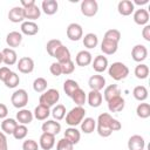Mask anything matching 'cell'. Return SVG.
Returning a JSON list of instances; mask_svg holds the SVG:
<instances>
[{"mask_svg": "<svg viewBox=\"0 0 150 150\" xmlns=\"http://www.w3.org/2000/svg\"><path fill=\"white\" fill-rule=\"evenodd\" d=\"M111 120L112 117L108 112H102L101 115H98L96 121V129H97V134L101 137H109L112 134V130L110 128Z\"/></svg>", "mask_w": 150, "mask_h": 150, "instance_id": "obj_1", "label": "cell"}, {"mask_svg": "<svg viewBox=\"0 0 150 150\" xmlns=\"http://www.w3.org/2000/svg\"><path fill=\"white\" fill-rule=\"evenodd\" d=\"M84 116H86V109L83 107L76 105L73 109H70L69 112H67L66 123L69 127H76V125L81 124V122L83 121Z\"/></svg>", "mask_w": 150, "mask_h": 150, "instance_id": "obj_2", "label": "cell"}, {"mask_svg": "<svg viewBox=\"0 0 150 150\" xmlns=\"http://www.w3.org/2000/svg\"><path fill=\"white\" fill-rule=\"evenodd\" d=\"M108 74L115 81H121V80H124L129 75V68L122 62H114L112 64L109 66Z\"/></svg>", "mask_w": 150, "mask_h": 150, "instance_id": "obj_3", "label": "cell"}, {"mask_svg": "<svg viewBox=\"0 0 150 150\" xmlns=\"http://www.w3.org/2000/svg\"><path fill=\"white\" fill-rule=\"evenodd\" d=\"M60 100V93L57 89H54V88H50V89H47L46 91H43L41 95H40V98H39V103L41 105H45L47 108H50V107H54Z\"/></svg>", "mask_w": 150, "mask_h": 150, "instance_id": "obj_4", "label": "cell"}, {"mask_svg": "<svg viewBox=\"0 0 150 150\" xmlns=\"http://www.w3.org/2000/svg\"><path fill=\"white\" fill-rule=\"evenodd\" d=\"M11 103L18 109H22L28 103V93L25 89H16L11 96Z\"/></svg>", "mask_w": 150, "mask_h": 150, "instance_id": "obj_5", "label": "cell"}, {"mask_svg": "<svg viewBox=\"0 0 150 150\" xmlns=\"http://www.w3.org/2000/svg\"><path fill=\"white\" fill-rule=\"evenodd\" d=\"M80 9L84 16L91 18V16L96 15V13L98 11V4L96 0H83L81 2Z\"/></svg>", "mask_w": 150, "mask_h": 150, "instance_id": "obj_6", "label": "cell"}, {"mask_svg": "<svg viewBox=\"0 0 150 150\" xmlns=\"http://www.w3.org/2000/svg\"><path fill=\"white\" fill-rule=\"evenodd\" d=\"M67 38L71 41H79L81 38H83L82 26L76 23V22L69 23L67 27Z\"/></svg>", "mask_w": 150, "mask_h": 150, "instance_id": "obj_7", "label": "cell"}, {"mask_svg": "<svg viewBox=\"0 0 150 150\" xmlns=\"http://www.w3.org/2000/svg\"><path fill=\"white\" fill-rule=\"evenodd\" d=\"M16 67H18L20 73L29 74V73H32L34 70V61H33L32 57L23 56V57L19 59V61L16 62Z\"/></svg>", "mask_w": 150, "mask_h": 150, "instance_id": "obj_8", "label": "cell"}, {"mask_svg": "<svg viewBox=\"0 0 150 150\" xmlns=\"http://www.w3.org/2000/svg\"><path fill=\"white\" fill-rule=\"evenodd\" d=\"M148 56V48L144 45H136L131 49V57L136 62H142Z\"/></svg>", "mask_w": 150, "mask_h": 150, "instance_id": "obj_9", "label": "cell"}, {"mask_svg": "<svg viewBox=\"0 0 150 150\" xmlns=\"http://www.w3.org/2000/svg\"><path fill=\"white\" fill-rule=\"evenodd\" d=\"M41 129L43 132L55 136L61 131V124L55 120H46V122H43V124L41 125Z\"/></svg>", "mask_w": 150, "mask_h": 150, "instance_id": "obj_10", "label": "cell"}, {"mask_svg": "<svg viewBox=\"0 0 150 150\" xmlns=\"http://www.w3.org/2000/svg\"><path fill=\"white\" fill-rule=\"evenodd\" d=\"M117 11L123 16H129L135 12V5L131 0H121L117 5Z\"/></svg>", "mask_w": 150, "mask_h": 150, "instance_id": "obj_11", "label": "cell"}, {"mask_svg": "<svg viewBox=\"0 0 150 150\" xmlns=\"http://www.w3.org/2000/svg\"><path fill=\"white\" fill-rule=\"evenodd\" d=\"M88 86L90 87V90H97L101 91L105 87V79L102 75H93L88 80Z\"/></svg>", "mask_w": 150, "mask_h": 150, "instance_id": "obj_12", "label": "cell"}, {"mask_svg": "<svg viewBox=\"0 0 150 150\" xmlns=\"http://www.w3.org/2000/svg\"><path fill=\"white\" fill-rule=\"evenodd\" d=\"M54 145H55V136L47 132H42L39 139V146L42 150H50L53 149Z\"/></svg>", "mask_w": 150, "mask_h": 150, "instance_id": "obj_13", "label": "cell"}, {"mask_svg": "<svg viewBox=\"0 0 150 150\" xmlns=\"http://www.w3.org/2000/svg\"><path fill=\"white\" fill-rule=\"evenodd\" d=\"M8 19L11 22L14 23H19V22H23L25 20V13H23V8L21 6H15L12 9H9L8 12Z\"/></svg>", "mask_w": 150, "mask_h": 150, "instance_id": "obj_14", "label": "cell"}, {"mask_svg": "<svg viewBox=\"0 0 150 150\" xmlns=\"http://www.w3.org/2000/svg\"><path fill=\"white\" fill-rule=\"evenodd\" d=\"M21 42H22V34L20 32L13 30V32H9L6 36V43L12 49L19 47L21 45Z\"/></svg>", "mask_w": 150, "mask_h": 150, "instance_id": "obj_15", "label": "cell"}, {"mask_svg": "<svg viewBox=\"0 0 150 150\" xmlns=\"http://www.w3.org/2000/svg\"><path fill=\"white\" fill-rule=\"evenodd\" d=\"M145 148V141L141 135H132L128 139L129 150H143Z\"/></svg>", "mask_w": 150, "mask_h": 150, "instance_id": "obj_16", "label": "cell"}, {"mask_svg": "<svg viewBox=\"0 0 150 150\" xmlns=\"http://www.w3.org/2000/svg\"><path fill=\"white\" fill-rule=\"evenodd\" d=\"M107 103H108V109L110 112H120L124 109V105H125V101L122 96L114 97Z\"/></svg>", "mask_w": 150, "mask_h": 150, "instance_id": "obj_17", "label": "cell"}, {"mask_svg": "<svg viewBox=\"0 0 150 150\" xmlns=\"http://www.w3.org/2000/svg\"><path fill=\"white\" fill-rule=\"evenodd\" d=\"M91 61H93V55L88 50H80L75 57V62L80 67H86V66L90 64Z\"/></svg>", "mask_w": 150, "mask_h": 150, "instance_id": "obj_18", "label": "cell"}, {"mask_svg": "<svg viewBox=\"0 0 150 150\" xmlns=\"http://www.w3.org/2000/svg\"><path fill=\"white\" fill-rule=\"evenodd\" d=\"M21 34L28 35V36H33L35 34H38L39 32V26L38 23H35L34 21H23L21 23Z\"/></svg>", "mask_w": 150, "mask_h": 150, "instance_id": "obj_19", "label": "cell"}, {"mask_svg": "<svg viewBox=\"0 0 150 150\" xmlns=\"http://www.w3.org/2000/svg\"><path fill=\"white\" fill-rule=\"evenodd\" d=\"M2 57H4L2 62L6 66H13L18 62V54L12 48H4L2 49Z\"/></svg>", "mask_w": 150, "mask_h": 150, "instance_id": "obj_20", "label": "cell"}, {"mask_svg": "<svg viewBox=\"0 0 150 150\" xmlns=\"http://www.w3.org/2000/svg\"><path fill=\"white\" fill-rule=\"evenodd\" d=\"M93 69L96 71V73H103L104 70H107L108 68V59L103 55H97L93 61Z\"/></svg>", "mask_w": 150, "mask_h": 150, "instance_id": "obj_21", "label": "cell"}, {"mask_svg": "<svg viewBox=\"0 0 150 150\" xmlns=\"http://www.w3.org/2000/svg\"><path fill=\"white\" fill-rule=\"evenodd\" d=\"M87 101H88V104L91 107V108H97L102 104V101H103V96L101 94V91H97V90H90L88 93V96H87Z\"/></svg>", "mask_w": 150, "mask_h": 150, "instance_id": "obj_22", "label": "cell"}, {"mask_svg": "<svg viewBox=\"0 0 150 150\" xmlns=\"http://www.w3.org/2000/svg\"><path fill=\"white\" fill-rule=\"evenodd\" d=\"M134 21L136 25L145 26L149 22V12L144 8H139L134 12Z\"/></svg>", "mask_w": 150, "mask_h": 150, "instance_id": "obj_23", "label": "cell"}, {"mask_svg": "<svg viewBox=\"0 0 150 150\" xmlns=\"http://www.w3.org/2000/svg\"><path fill=\"white\" fill-rule=\"evenodd\" d=\"M23 13H25V19H28V21H34L36 19L40 18L41 15V9L38 7L36 4L25 7L23 8Z\"/></svg>", "mask_w": 150, "mask_h": 150, "instance_id": "obj_24", "label": "cell"}, {"mask_svg": "<svg viewBox=\"0 0 150 150\" xmlns=\"http://www.w3.org/2000/svg\"><path fill=\"white\" fill-rule=\"evenodd\" d=\"M34 118V115L30 110L28 109H20L18 112H16V122H19L20 124H29Z\"/></svg>", "mask_w": 150, "mask_h": 150, "instance_id": "obj_25", "label": "cell"}, {"mask_svg": "<svg viewBox=\"0 0 150 150\" xmlns=\"http://www.w3.org/2000/svg\"><path fill=\"white\" fill-rule=\"evenodd\" d=\"M117 48H118V43L115 42V41L103 39L102 42H101V50L103 52V54L112 55L117 52Z\"/></svg>", "mask_w": 150, "mask_h": 150, "instance_id": "obj_26", "label": "cell"}, {"mask_svg": "<svg viewBox=\"0 0 150 150\" xmlns=\"http://www.w3.org/2000/svg\"><path fill=\"white\" fill-rule=\"evenodd\" d=\"M53 57H55L56 60H57V62L59 63H63V62H66V61H69V60H71V56H70V50L66 47V46H60L59 48H57V50L55 52V54H54V56Z\"/></svg>", "mask_w": 150, "mask_h": 150, "instance_id": "obj_27", "label": "cell"}, {"mask_svg": "<svg viewBox=\"0 0 150 150\" xmlns=\"http://www.w3.org/2000/svg\"><path fill=\"white\" fill-rule=\"evenodd\" d=\"M41 8L45 14L47 15H53L57 12L59 9V4L56 0H43L41 4Z\"/></svg>", "mask_w": 150, "mask_h": 150, "instance_id": "obj_28", "label": "cell"}, {"mask_svg": "<svg viewBox=\"0 0 150 150\" xmlns=\"http://www.w3.org/2000/svg\"><path fill=\"white\" fill-rule=\"evenodd\" d=\"M18 122L14 118H5L2 122H1V130L4 134H7V135H13L15 128L18 127Z\"/></svg>", "mask_w": 150, "mask_h": 150, "instance_id": "obj_29", "label": "cell"}, {"mask_svg": "<svg viewBox=\"0 0 150 150\" xmlns=\"http://www.w3.org/2000/svg\"><path fill=\"white\" fill-rule=\"evenodd\" d=\"M117 96H121V89L117 84H110V86L105 87V89L103 91V97L107 102Z\"/></svg>", "mask_w": 150, "mask_h": 150, "instance_id": "obj_30", "label": "cell"}, {"mask_svg": "<svg viewBox=\"0 0 150 150\" xmlns=\"http://www.w3.org/2000/svg\"><path fill=\"white\" fill-rule=\"evenodd\" d=\"M64 138H67L68 141H70L74 145L77 144L81 139V132L75 128V127H69L66 129L64 131Z\"/></svg>", "mask_w": 150, "mask_h": 150, "instance_id": "obj_31", "label": "cell"}, {"mask_svg": "<svg viewBox=\"0 0 150 150\" xmlns=\"http://www.w3.org/2000/svg\"><path fill=\"white\" fill-rule=\"evenodd\" d=\"M96 129V121L93 117H84L81 122V131L84 134H91Z\"/></svg>", "mask_w": 150, "mask_h": 150, "instance_id": "obj_32", "label": "cell"}, {"mask_svg": "<svg viewBox=\"0 0 150 150\" xmlns=\"http://www.w3.org/2000/svg\"><path fill=\"white\" fill-rule=\"evenodd\" d=\"M33 115H34V117H35L36 120H39V121H46V120L49 117V115H50V110H49V108L39 104L38 107H35Z\"/></svg>", "mask_w": 150, "mask_h": 150, "instance_id": "obj_33", "label": "cell"}, {"mask_svg": "<svg viewBox=\"0 0 150 150\" xmlns=\"http://www.w3.org/2000/svg\"><path fill=\"white\" fill-rule=\"evenodd\" d=\"M98 43V38L94 33H88L83 36V46L88 49H93L97 46Z\"/></svg>", "mask_w": 150, "mask_h": 150, "instance_id": "obj_34", "label": "cell"}, {"mask_svg": "<svg viewBox=\"0 0 150 150\" xmlns=\"http://www.w3.org/2000/svg\"><path fill=\"white\" fill-rule=\"evenodd\" d=\"M70 97H71V100L74 101V103H75L76 105H80V107H82V105L86 103V101H87V95H86L84 90L81 89V88L76 89V90L73 93V95H71Z\"/></svg>", "mask_w": 150, "mask_h": 150, "instance_id": "obj_35", "label": "cell"}, {"mask_svg": "<svg viewBox=\"0 0 150 150\" xmlns=\"http://www.w3.org/2000/svg\"><path fill=\"white\" fill-rule=\"evenodd\" d=\"M132 95H134L135 100L143 102L148 98V89L144 86H136L132 90Z\"/></svg>", "mask_w": 150, "mask_h": 150, "instance_id": "obj_36", "label": "cell"}, {"mask_svg": "<svg viewBox=\"0 0 150 150\" xmlns=\"http://www.w3.org/2000/svg\"><path fill=\"white\" fill-rule=\"evenodd\" d=\"M80 88V86H79V83L75 81V80H71V79H68V80H66L64 82H63V90H64V93H66V95L67 96H71L73 95V93L76 90V89H79Z\"/></svg>", "mask_w": 150, "mask_h": 150, "instance_id": "obj_37", "label": "cell"}, {"mask_svg": "<svg viewBox=\"0 0 150 150\" xmlns=\"http://www.w3.org/2000/svg\"><path fill=\"white\" fill-rule=\"evenodd\" d=\"M135 76L139 80H145L148 76H149V67L144 63H139L135 67Z\"/></svg>", "mask_w": 150, "mask_h": 150, "instance_id": "obj_38", "label": "cell"}, {"mask_svg": "<svg viewBox=\"0 0 150 150\" xmlns=\"http://www.w3.org/2000/svg\"><path fill=\"white\" fill-rule=\"evenodd\" d=\"M136 114L139 118H148L150 116V104L149 103H139L136 108Z\"/></svg>", "mask_w": 150, "mask_h": 150, "instance_id": "obj_39", "label": "cell"}, {"mask_svg": "<svg viewBox=\"0 0 150 150\" xmlns=\"http://www.w3.org/2000/svg\"><path fill=\"white\" fill-rule=\"evenodd\" d=\"M50 114H52V116L54 117L55 121H61L66 116V107L63 104H56L53 108V110L50 111Z\"/></svg>", "mask_w": 150, "mask_h": 150, "instance_id": "obj_40", "label": "cell"}, {"mask_svg": "<svg viewBox=\"0 0 150 150\" xmlns=\"http://www.w3.org/2000/svg\"><path fill=\"white\" fill-rule=\"evenodd\" d=\"M4 83L7 88H16L18 84L20 83V77L15 71H11V74L7 76Z\"/></svg>", "mask_w": 150, "mask_h": 150, "instance_id": "obj_41", "label": "cell"}, {"mask_svg": "<svg viewBox=\"0 0 150 150\" xmlns=\"http://www.w3.org/2000/svg\"><path fill=\"white\" fill-rule=\"evenodd\" d=\"M47 86H48L47 80L43 79V77H38L33 82V89L36 93H43V91H46L47 90Z\"/></svg>", "mask_w": 150, "mask_h": 150, "instance_id": "obj_42", "label": "cell"}, {"mask_svg": "<svg viewBox=\"0 0 150 150\" xmlns=\"http://www.w3.org/2000/svg\"><path fill=\"white\" fill-rule=\"evenodd\" d=\"M60 46H62V42H61L60 40H57V39H53V40H49V41L47 42V45H46V50H47V53H48L50 56H54L55 52L57 50V48H59Z\"/></svg>", "mask_w": 150, "mask_h": 150, "instance_id": "obj_43", "label": "cell"}, {"mask_svg": "<svg viewBox=\"0 0 150 150\" xmlns=\"http://www.w3.org/2000/svg\"><path fill=\"white\" fill-rule=\"evenodd\" d=\"M28 134V129L25 124H18V127L15 128L14 132H13V136L15 139H23Z\"/></svg>", "mask_w": 150, "mask_h": 150, "instance_id": "obj_44", "label": "cell"}, {"mask_svg": "<svg viewBox=\"0 0 150 150\" xmlns=\"http://www.w3.org/2000/svg\"><path fill=\"white\" fill-rule=\"evenodd\" d=\"M56 150H74V144L67 138H61L56 143Z\"/></svg>", "mask_w": 150, "mask_h": 150, "instance_id": "obj_45", "label": "cell"}, {"mask_svg": "<svg viewBox=\"0 0 150 150\" xmlns=\"http://www.w3.org/2000/svg\"><path fill=\"white\" fill-rule=\"evenodd\" d=\"M103 39H107V40H111V41H115V42H120L121 40V32L117 30V29H109L105 32L104 34V38Z\"/></svg>", "mask_w": 150, "mask_h": 150, "instance_id": "obj_46", "label": "cell"}, {"mask_svg": "<svg viewBox=\"0 0 150 150\" xmlns=\"http://www.w3.org/2000/svg\"><path fill=\"white\" fill-rule=\"evenodd\" d=\"M60 64H61L62 74H64V75H69V74H71V73L75 70V63H74L71 60L66 61V62L60 63Z\"/></svg>", "mask_w": 150, "mask_h": 150, "instance_id": "obj_47", "label": "cell"}, {"mask_svg": "<svg viewBox=\"0 0 150 150\" xmlns=\"http://www.w3.org/2000/svg\"><path fill=\"white\" fill-rule=\"evenodd\" d=\"M22 150H39V144L34 139H26L22 143Z\"/></svg>", "mask_w": 150, "mask_h": 150, "instance_id": "obj_48", "label": "cell"}, {"mask_svg": "<svg viewBox=\"0 0 150 150\" xmlns=\"http://www.w3.org/2000/svg\"><path fill=\"white\" fill-rule=\"evenodd\" d=\"M49 70H50L52 75H54V76H60V75L62 74L61 64H60L57 61H56V62H53V63L50 64V67H49Z\"/></svg>", "mask_w": 150, "mask_h": 150, "instance_id": "obj_49", "label": "cell"}, {"mask_svg": "<svg viewBox=\"0 0 150 150\" xmlns=\"http://www.w3.org/2000/svg\"><path fill=\"white\" fill-rule=\"evenodd\" d=\"M0 150H8V143H7V137L6 134L0 131Z\"/></svg>", "mask_w": 150, "mask_h": 150, "instance_id": "obj_50", "label": "cell"}, {"mask_svg": "<svg viewBox=\"0 0 150 150\" xmlns=\"http://www.w3.org/2000/svg\"><path fill=\"white\" fill-rule=\"evenodd\" d=\"M11 69L7 67V66H5V67H1L0 68V81H2V82H5V80L7 79V76L11 74Z\"/></svg>", "mask_w": 150, "mask_h": 150, "instance_id": "obj_51", "label": "cell"}, {"mask_svg": "<svg viewBox=\"0 0 150 150\" xmlns=\"http://www.w3.org/2000/svg\"><path fill=\"white\" fill-rule=\"evenodd\" d=\"M142 36L145 41L150 42V25H145L142 29Z\"/></svg>", "mask_w": 150, "mask_h": 150, "instance_id": "obj_52", "label": "cell"}, {"mask_svg": "<svg viewBox=\"0 0 150 150\" xmlns=\"http://www.w3.org/2000/svg\"><path fill=\"white\" fill-rule=\"evenodd\" d=\"M110 128H111V130H112V131H118V130H121V129H122V124H121V122H120L118 120L112 118V120H111Z\"/></svg>", "mask_w": 150, "mask_h": 150, "instance_id": "obj_53", "label": "cell"}, {"mask_svg": "<svg viewBox=\"0 0 150 150\" xmlns=\"http://www.w3.org/2000/svg\"><path fill=\"white\" fill-rule=\"evenodd\" d=\"M7 115H8V109H7L6 104L0 103V118L5 120L7 117Z\"/></svg>", "mask_w": 150, "mask_h": 150, "instance_id": "obj_54", "label": "cell"}, {"mask_svg": "<svg viewBox=\"0 0 150 150\" xmlns=\"http://www.w3.org/2000/svg\"><path fill=\"white\" fill-rule=\"evenodd\" d=\"M35 4V0H21V7L25 8V7H28V6H32Z\"/></svg>", "mask_w": 150, "mask_h": 150, "instance_id": "obj_55", "label": "cell"}, {"mask_svg": "<svg viewBox=\"0 0 150 150\" xmlns=\"http://www.w3.org/2000/svg\"><path fill=\"white\" fill-rule=\"evenodd\" d=\"M148 2H149V0H135L132 4H134V5H135V4H136V5H145V4H148Z\"/></svg>", "mask_w": 150, "mask_h": 150, "instance_id": "obj_56", "label": "cell"}, {"mask_svg": "<svg viewBox=\"0 0 150 150\" xmlns=\"http://www.w3.org/2000/svg\"><path fill=\"white\" fill-rule=\"evenodd\" d=\"M2 61H4V57H2V52H0V64L2 63Z\"/></svg>", "mask_w": 150, "mask_h": 150, "instance_id": "obj_57", "label": "cell"}, {"mask_svg": "<svg viewBox=\"0 0 150 150\" xmlns=\"http://www.w3.org/2000/svg\"><path fill=\"white\" fill-rule=\"evenodd\" d=\"M143 150H144V149H143Z\"/></svg>", "mask_w": 150, "mask_h": 150, "instance_id": "obj_58", "label": "cell"}]
</instances>
